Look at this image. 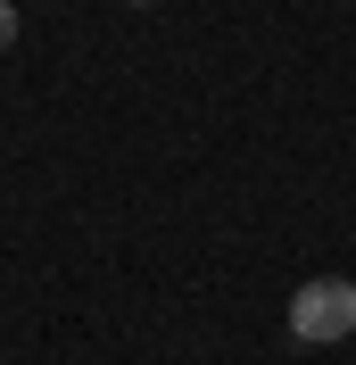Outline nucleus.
I'll return each instance as SVG.
<instances>
[{
	"mask_svg": "<svg viewBox=\"0 0 356 365\" xmlns=\"http://www.w3.org/2000/svg\"><path fill=\"white\" fill-rule=\"evenodd\" d=\"M133 9H150V0H133Z\"/></svg>",
	"mask_w": 356,
	"mask_h": 365,
	"instance_id": "3",
	"label": "nucleus"
},
{
	"mask_svg": "<svg viewBox=\"0 0 356 365\" xmlns=\"http://www.w3.org/2000/svg\"><path fill=\"white\" fill-rule=\"evenodd\" d=\"M17 42V0H0V50Z\"/></svg>",
	"mask_w": 356,
	"mask_h": 365,
	"instance_id": "2",
	"label": "nucleus"
},
{
	"mask_svg": "<svg viewBox=\"0 0 356 365\" xmlns=\"http://www.w3.org/2000/svg\"><path fill=\"white\" fill-rule=\"evenodd\" d=\"M290 332L307 349H332L356 332V282L348 274H315V282H298L290 291Z\"/></svg>",
	"mask_w": 356,
	"mask_h": 365,
	"instance_id": "1",
	"label": "nucleus"
}]
</instances>
